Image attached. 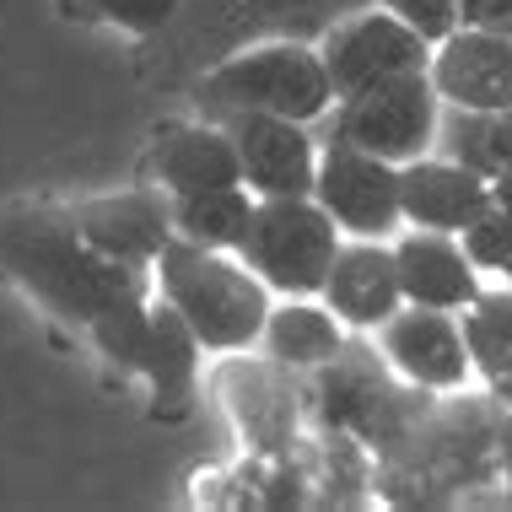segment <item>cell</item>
Wrapping results in <instances>:
<instances>
[{
	"instance_id": "cell-1",
	"label": "cell",
	"mask_w": 512,
	"mask_h": 512,
	"mask_svg": "<svg viewBox=\"0 0 512 512\" xmlns=\"http://www.w3.org/2000/svg\"><path fill=\"white\" fill-rule=\"evenodd\" d=\"M0 270L44 313L76 329H92V318L114 302L157 292L151 270L119 265L81 238L71 205H0Z\"/></svg>"
},
{
	"instance_id": "cell-2",
	"label": "cell",
	"mask_w": 512,
	"mask_h": 512,
	"mask_svg": "<svg viewBox=\"0 0 512 512\" xmlns=\"http://www.w3.org/2000/svg\"><path fill=\"white\" fill-rule=\"evenodd\" d=\"M189 103L205 119L221 114H281L302 124H324L335 114V81L324 71L318 38H292V33H270V38H248V44L227 49L221 60H211L205 71L189 76Z\"/></svg>"
},
{
	"instance_id": "cell-3",
	"label": "cell",
	"mask_w": 512,
	"mask_h": 512,
	"mask_svg": "<svg viewBox=\"0 0 512 512\" xmlns=\"http://www.w3.org/2000/svg\"><path fill=\"white\" fill-rule=\"evenodd\" d=\"M151 286L168 308L184 313V324L200 335L211 356H248L259 351L265 318L275 308V292L248 270L232 248H200L173 238L151 265Z\"/></svg>"
},
{
	"instance_id": "cell-4",
	"label": "cell",
	"mask_w": 512,
	"mask_h": 512,
	"mask_svg": "<svg viewBox=\"0 0 512 512\" xmlns=\"http://www.w3.org/2000/svg\"><path fill=\"white\" fill-rule=\"evenodd\" d=\"M356 6H367V0H184L178 22L146 44L141 71L151 81H173L184 71H205L211 60L248 44V38H318L329 22Z\"/></svg>"
},
{
	"instance_id": "cell-5",
	"label": "cell",
	"mask_w": 512,
	"mask_h": 512,
	"mask_svg": "<svg viewBox=\"0 0 512 512\" xmlns=\"http://www.w3.org/2000/svg\"><path fill=\"white\" fill-rule=\"evenodd\" d=\"M340 243L345 232L313 195H286L254 205V221H248V238L238 254L275 297H318Z\"/></svg>"
},
{
	"instance_id": "cell-6",
	"label": "cell",
	"mask_w": 512,
	"mask_h": 512,
	"mask_svg": "<svg viewBox=\"0 0 512 512\" xmlns=\"http://www.w3.org/2000/svg\"><path fill=\"white\" fill-rule=\"evenodd\" d=\"M329 135H340V141L394 162V168H405V162L437 151L442 98H437V87L426 71L389 76V81H378V87L356 92V98H340L335 114H329Z\"/></svg>"
},
{
	"instance_id": "cell-7",
	"label": "cell",
	"mask_w": 512,
	"mask_h": 512,
	"mask_svg": "<svg viewBox=\"0 0 512 512\" xmlns=\"http://www.w3.org/2000/svg\"><path fill=\"white\" fill-rule=\"evenodd\" d=\"M318 54H324V71L335 81V98H356V92L378 87L389 76L426 71L432 65V38H421L389 6L367 0V6L345 11L318 33Z\"/></svg>"
},
{
	"instance_id": "cell-8",
	"label": "cell",
	"mask_w": 512,
	"mask_h": 512,
	"mask_svg": "<svg viewBox=\"0 0 512 512\" xmlns=\"http://www.w3.org/2000/svg\"><path fill=\"white\" fill-rule=\"evenodd\" d=\"M372 345H378V356L389 362V372L399 383L426 389L437 399L469 394V383H475V362H469V340H464V313L405 302L389 324L372 329Z\"/></svg>"
},
{
	"instance_id": "cell-9",
	"label": "cell",
	"mask_w": 512,
	"mask_h": 512,
	"mask_svg": "<svg viewBox=\"0 0 512 512\" xmlns=\"http://www.w3.org/2000/svg\"><path fill=\"white\" fill-rule=\"evenodd\" d=\"M313 200L335 216L345 238H378L394 243V232H405V200H399V168L372 151L329 135L318 151V184Z\"/></svg>"
},
{
	"instance_id": "cell-10",
	"label": "cell",
	"mask_w": 512,
	"mask_h": 512,
	"mask_svg": "<svg viewBox=\"0 0 512 512\" xmlns=\"http://www.w3.org/2000/svg\"><path fill=\"white\" fill-rule=\"evenodd\" d=\"M232 146H238L243 184L259 200H286V195H313L318 184V146L313 124L281 119V114H221Z\"/></svg>"
},
{
	"instance_id": "cell-11",
	"label": "cell",
	"mask_w": 512,
	"mask_h": 512,
	"mask_svg": "<svg viewBox=\"0 0 512 512\" xmlns=\"http://www.w3.org/2000/svg\"><path fill=\"white\" fill-rule=\"evenodd\" d=\"M71 221L98 254L119 259V265H141V270L157 265V254L173 243V205L157 184H146V178L135 189H119V195L76 200Z\"/></svg>"
},
{
	"instance_id": "cell-12",
	"label": "cell",
	"mask_w": 512,
	"mask_h": 512,
	"mask_svg": "<svg viewBox=\"0 0 512 512\" xmlns=\"http://www.w3.org/2000/svg\"><path fill=\"white\" fill-rule=\"evenodd\" d=\"M141 178L157 184L162 195H195V189L243 184V168H238V146H232L227 124L195 114V119H173L151 130Z\"/></svg>"
},
{
	"instance_id": "cell-13",
	"label": "cell",
	"mask_w": 512,
	"mask_h": 512,
	"mask_svg": "<svg viewBox=\"0 0 512 512\" xmlns=\"http://www.w3.org/2000/svg\"><path fill=\"white\" fill-rule=\"evenodd\" d=\"M432 76L442 108H512V38L486 27H453L432 44Z\"/></svg>"
},
{
	"instance_id": "cell-14",
	"label": "cell",
	"mask_w": 512,
	"mask_h": 512,
	"mask_svg": "<svg viewBox=\"0 0 512 512\" xmlns=\"http://www.w3.org/2000/svg\"><path fill=\"white\" fill-rule=\"evenodd\" d=\"M394 265H399L405 302H421V308L464 313L486 297V275L464 254L459 232H432V227L394 232Z\"/></svg>"
},
{
	"instance_id": "cell-15",
	"label": "cell",
	"mask_w": 512,
	"mask_h": 512,
	"mask_svg": "<svg viewBox=\"0 0 512 512\" xmlns=\"http://www.w3.org/2000/svg\"><path fill=\"white\" fill-rule=\"evenodd\" d=\"M318 297H324L329 308L345 318V329H351V335H372L378 324H389V318L405 308V286H399L394 243L345 238Z\"/></svg>"
},
{
	"instance_id": "cell-16",
	"label": "cell",
	"mask_w": 512,
	"mask_h": 512,
	"mask_svg": "<svg viewBox=\"0 0 512 512\" xmlns=\"http://www.w3.org/2000/svg\"><path fill=\"white\" fill-rule=\"evenodd\" d=\"M399 200H405V227L464 232L496 200V189H491V178H480L464 162L426 151V157L399 168Z\"/></svg>"
},
{
	"instance_id": "cell-17",
	"label": "cell",
	"mask_w": 512,
	"mask_h": 512,
	"mask_svg": "<svg viewBox=\"0 0 512 512\" xmlns=\"http://www.w3.org/2000/svg\"><path fill=\"white\" fill-rule=\"evenodd\" d=\"M200 335L184 324V313L168 308L162 297H151V345H146V389H151V415L157 421H189L200 399V362H205Z\"/></svg>"
},
{
	"instance_id": "cell-18",
	"label": "cell",
	"mask_w": 512,
	"mask_h": 512,
	"mask_svg": "<svg viewBox=\"0 0 512 512\" xmlns=\"http://www.w3.org/2000/svg\"><path fill=\"white\" fill-rule=\"evenodd\" d=\"M345 345H351V329L324 297H275L265 335H259V356L308 378V372L335 362Z\"/></svg>"
},
{
	"instance_id": "cell-19",
	"label": "cell",
	"mask_w": 512,
	"mask_h": 512,
	"mask_svg": "<svg viewBox=\"0 0 512 512\" xmlns=\"http://www.w3.org/2000/svg\"><path fill=\"white\" fill-rule=\"evenodd\" d=\"M168 205H173V238L238 254L259 195L248 184H221V189H195V195H168Z\"/></svg>"
},
{
	"instance_id": "cell-20",
	"label": "cell",
	"mask_w": 512,
	"mask_h": 512,
	"mask_svg": "<svg viewBox=\"0 0 512 512\" xmlns=\"http://www.w3.org/2000/svg\"><path fill=\"white\" fill-rule=\"evenodd\" d=\"M437 151L496 184L512 173V108H442Z\"/></svg>"
},
{
	"instance_id": "cell-21",
	"label": "cell",
	"mask_w": 512,
	"mask_h": 512,
	"mask_svg": "<svg viewBox=\"0 0 512 512\" xmlns=\"http://www.w3.org/2000/svg\"><path fill=\"white\" fill-rule=\"evenodd\" d=\"M65 22H92V27H114L124 38H162L178 22L184 0H54Z\"/></svg>"
},
{
	"instance_id": "cell-22",
	"label": "cell",
	"mask_w": 512,
	"mask_h": 512,
	"mask_svg": "<svg viewBox=\"0 0 512 512\" xmlns=\"http://www.w3.org/2000/svg\"><path fill=\"white\" fill-rule=\"evenodd\" d=\"M151 297H157V292L130 297V302H114V308L98 313V318H92V329H87L103 362L119 367V372H135V378H141L146 345H151Z\"/></svg>"
},
{
	"instance_id": "cell-23",
	"label": "cell",
	"mask_w": 512,
	"mask_h": 512,
	"mask_svg": "<svg viewBox=\"0 0 512 512\" xmlns=\"http://www.w3.org/2000/svg\"><path fill=\"white\" fill-rule=\"evenodd\" d=\"M464 340H469V362H475V383L486 389V399L512 405V340L491 324L480 308H464Z\"/></svg>"
},
{
	"instance_id": "cell-24",
	"label": "cell",
	"mask_w": 512,
	"mask_h": 512,
	"mask_svg": "<svg viewBox=\"0 0 512 512\" xmlns=\"http://www.w3.org/2000/svg\"><path fill=\"white\" fill-rule=\"evenodd\" d=\"M459 238H464V254L475 259L480 275H496V281H502V275L512 270V211H502L496 200L469 221Z\"/></svg>"
},
{
	"instance_id": "cell-25",
	"label": "cell",
	"mask_w": 512,
	"mask_h": 512,
	"mask_svg": "<svg viewBox=\"0 0 512 512\" xmlns=\"http://www.w3.org/2000/svg\"><path fill=\"white\" fill-rule=\"evenodd\" d=\"M378 6H389L394 17H405L421 38L442 44V38L459 27V6H464V0H378Z\"/></svg>"
},
{
	"instance_id": "cell-26",
	"label": "cell",
	"mask_w": 512,
	"mask_h": 512,
	"mask_svg": "<svg viewBox=\"0 0 512 512\" xmlns=\"http://www.w3.org/2000/svg\"><path fill=\"white\" fill-rule=\"evenodd\" d=\"M459 27H486V33H507L512 38V0H464Z\"/></svg>"
},
{
	"instance_id": "cell-27",
	"label": "cell",
	"mask_w": 512,
	"mask_h": 512,
	"mask_svg": "<svg viewBox=\"0 0 512 512\" xmlns=\"http://www.w3.org/2000/svg\"><path fill=\"white\" fill-rule=\"evenodd\" d=\"M475 308L486 313L491 324H496V329H502V335L512 340V286H486V297H480Z\"/></svg>"
},
{
	"instance_id": "cell-28",
	"label": "cell",
	"mask_w": 512,
	"mask_h": 512,
	"mask_svg": "<svg viewBox=\"0 0 512 512\" xmlns=\"http://www.w3.org/2000/svg\"><path fill=\"white\" fill-rule=\"evenodd\" d=\"M491 189H496V205H502V211H512V173H502Z\"/></svg>"
},
{
	"instance_id": "cell-29",
	"label": "cell",
	"mask_w": 512,
	"mask_h": 512,
	"mask_svg": "<svg viewBox=\"0 0 512 512\" xmlns=\"http://www.w3.org/2000/svg\"><path fill=\"white\" fill-rule=\"evenodd\" d=\"M502 286H512V270H507V275H502Z\"/></svg>"
}]
</instances>
